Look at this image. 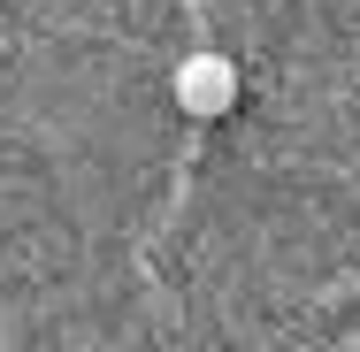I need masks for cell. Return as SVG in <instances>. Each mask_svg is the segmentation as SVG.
<instances>
[{
    "mask_svg": "<svg viewBox=\"0 0 360 352\" xmlns=\"http://www.w3.org/2000/svg\"><path fill=\"white\" fill-rule=\"evenodd\" d=\"M169 92H176V107H184L192 123H215V115H230V107H238L245 77H238V62H230V54H184Z\"/></svg>",
    "mask_w": 360,
    "mask_h": 352,
    "instance_id": "1",
    "label": "cell"
}]
</instances>
